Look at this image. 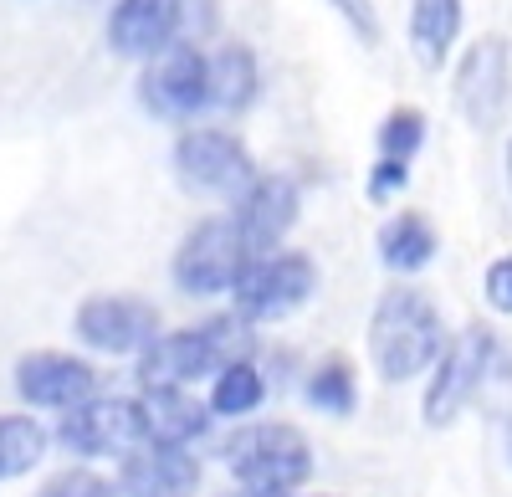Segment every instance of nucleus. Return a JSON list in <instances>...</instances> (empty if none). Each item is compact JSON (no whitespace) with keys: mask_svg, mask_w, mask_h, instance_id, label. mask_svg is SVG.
<instances>
[{"mask_svg":"<svg viewBox=\"0 0 512 497\" xmlns=\"http://www.w3.org/2000/svg\"><path fill=\"white\" fill-rule=\"evenodd\" d=\"M328 6H333L338 16H344V21L359 31L364 47H374V41H379V16H374V0H328Z\"/></svg>","mask_w":512,"mask_h":497,"instance_id":"nucleus-26","label":"nucleus"},{"mask_svg":"<svg viewBox=\"0 0 512 497\" xmlns=\"http://www.w3.org/2000/svg\"><path fill=\"white\" fill-rule=\"evenodd\" d=\"M262 395H267V380L251 369V359H236V364H226L216 375L210 410H216V416H246V410L262 405Z\"/></svg>","mask_w":512,"mask_h":497,"instance_id":"nucleus-21","label":"nucleus"},{"mask_svg":"<svg viewBox=\"0 0 512 497\" xmlns=\"http://www.w3.org/2000/svg\"><path fill=\"white\" fill-rule=\"evenodd\" d=\"M318 287V267L303 252H262L251 257V267L236 277V313H246L251 323H272L287 318L292 308H303Z\"/></svg>","mask_w":512,"mask_h":497,"instance_id":"nucleus-6","label":"nucleus"},{"mask_svg":"<svg viewBox=\"0 0 512 497\" xmlns=\"http://www.w3.org/2000/svg\"><path fill=\"white\" fill-rule=\"evenodd\" d=\"M118 487L128 497H195L200 462L180 441H139L118 451Z\"/></svg>","mask_w":512,"mask_h":497,"instance_id":"nucleus-10","label":"nucleus"},{"mask_svg":"<svg viewBox=\"0 0 512 497\" xmlns=\"http://www.w3.org/2000/svg\"><path fill=\"white\" fill-rule=\"evenodd\" d=\"M461 36V0H415L410 11V47L420 57V67H441Z\"/></svg>","mask_w":512,"mask_h":497,"instance_id":"nucleus-17","label":"nucleus"},{"mask_svg":"<svg viewBox=\"0 0 512 497\" xmlns=\"http://www.w3.org/2000/svg\"><path fill=\"white\" fill-rule=\"evenodd\" d=\"M292 221H297V185L287 175H256V185L236 195V226L246 231L256 252H272L292 231Z\"/></svg>","mask_w":512,"mask_h":497,"instance_id":"nucleus-15","label":"nucleus"},{"mask_svg":"<svg viewBox=\"0 0 512 497\" xmlns=\"http://www.w3.org/2000/svg\"><path fill=\"white\" fill-rule=\"evenodd\" d=\"M210 77H216V108H226V113H241V108H251V98H256V57H251V47H221L216 57H210Z\"/></svg>","mask_w":512,"mask_h":497,"instance_id":"nucleus-19","label":"nucleus"},{"mask_svg":"<svg viewBox=\"0 0 512 497\" xmlns=\"http://www.w3.org/2000/svg\"><path fill=\"white\" fill-rule=\"evenodd\" d=\"M487 303L497 313H512V257H502V262L487 267Z\"/></svg>","mask_w":512,"mask_h":497,"instance_id":"nucleus-27","label":"nucleus"},{"mask_svg":"<svg viewBox=\"0 0 512 497\" xmlns=\"http://www.w3.org/2000/svg\"><path fill=\"white\" fill-rule=\"evenodd\" d=\"M221 457L231 467V477L241 487H277V492H292L313 477V446L308 436L287 426V421H262V426H241Z\"/></svg>","mask_w":512,"mask_h":497,"instance_id":"nucleus-3","label":"nucleus"},{"mask_svg":"<svg viewBox=\"0 0 512 497\" xmlns=\"http://www.w3.org/2000/svg\"><path fill=\"white\" fill-rule=\"evenodd\" d=\"M175 175L195 195H246L256 185V164L236 134L190 129L175 144Z\"/></svg>","mask_w":512,"mask_h":497,"instance_id":"nucleus-7","label":"nucleus"},{"mask_svg":"<svg viewBox=\"0 0 512 497\" xmlns=\"http://www.w3.org/2000/svg\"><path fill=\"white\" fill-rule=\"evenodd\" d=\"M41 457H47V431L31 416H0V482L31 472Z\"/></svg>","mask_w":512,"mask_h":497,"instance_id":"nucleus-20","label":"nucleus"},{"mask_svg":"<svg viewBox=\"0 0 512 497\" xmlns=\"http://www.w3.org/2000/svg\"><path fill=\"white\" fill-rule=\"evenodd\" d=\"M492 369V334L487 328H466L456 344H446V354L436 359L431 390H425V426H451L461 416V405L472 400Z\"/></svg>","mask_w":512,"mask_h":497,"instance_id":"nucleus-9","label":"nucleus"},{"mask_svg":"<svg viewBox=\"0 0 512 497\" xmlns=\"http://www.w3.org/2000/svg\"><path fill=\"white\" fill-rule=\"evenodd\" d=\"M405 185H410V159H390V154H384L369 170V200H390Z\"/></svg>","mask_w":512,"mask_h":497,"instance_id":"nucleus-25","label":"nucleus"},{"mask_svg":"<svg viewBox=\"0 0 512 497\" xmlns=\"http://www.w3.org/2000/svg\"><path fill=\"white\" fill-rule=\"evenodd\" d=\"M139 103L154 118H195L216 103V77H210V57L190 41H175L159 57H149L144 77H139Z\"/></svg>","mask_w":512,"mask_h":497,"instance_id":"nucleus-5","label":"nucleus"},{"mask_svg":"<svg viewBox=\"0 0 512 497\" xmlns=\"http://www.w3.org/2000/svg\"><path fill=\"white\" fill-rule=\"evenodd\" d=\"M185 21V0H118L108 16V47L118 57H159L164 47H175Z\"/></svg>","mask_w":512,"mask_h":497,"instance_id":"nucleus-13","label":"nucleus"},{"mask_svg":"<svg viewBox=\"0 0 512 497\" xmlns=\"http://www.w3.org/2000/svg\"><path fill=\"white\" fill-rule=\"evenodd\" d=\"M420 144H425V118H420V108H395L390 118L379 123V154L410 159Z\"/></svg>","mask_w":512,"mask_h":497,"instance_id":"nucleus-23","label":"nucleus"},{"mask_svg":"<svg viewBox=\"0 0 512 497\" xmlns=\"http://www.w3.org/2000/svg\"><path fill=\"white\" fill-rule=\"evenodd\" d=\"M226 497H287V492H277V487H246V492H226Z\"/></svg>","mask_w":512,"mask_h":497,"instance_id":"nucleus-28","label":"nucleus"},{"mask_svg":"<svg viewBox=\"0 0 512 497\" xmlns=\"http://www.w3.org/2000/svg\"><path fill=\"white\" fill-rule=\"evenodd\" d=\"M57 441L77 457H113V451H128L149 441V426H144V405L139 400H82L72 410H62L57 421Z\"/></svg>","mask_w":512,"mask_h":497,"instance_id":"nucleus-8","label":"nucleus"},{"mask_svg":"<svg viewBox=\"0 0 512 497\" xmlns=\"http://www.w3.org/2000/svg\"><path fill=\"white\" fill-rule=\"evenodd\" d=\"M507 462H512V421H507Z\"/></svg>","mask_w":512,"mask_h":497,"instance_id":"nucleus-29","label":"nucleus"},{"mask_svg":"<svg viewBox=\"0 0 512 497\" xmlns=\"http://www.w3.org/2000/svg\"><path fill=\"white\" fill-rule=\"evenodd\" d=\"M118 492L123 487H113L98 472H57L47 487H41V497H118Z\"/></svg>","mask_w":512,"mask_h":497,"instance_id":"nucleus-24","label":"nucleus"},{"mask_svg":"<svg viewBox=\"0 0 512 497\" xmlns=\"http://www.w3.org/2000/svg\"><path fill=\"white\" fill-rule=\"evenodd\" d=\"M77 339L103 354H134L159 339V313L144 298H88L77 308Z\"/></svg>","mask_w":512,"mask_h":497,"instance_id":"nucleus-11","label":"nucleus"},{"mask_svg":"<svg viewBox=\"0 0 512 497\" xmlns=\"http://www.w3.org/2000/svg\"><path fill=\"white\" fill-rule=\"evenodd\" d=\"M436 231H431V221L425 216H415V211H405V216H395L390 226L379 231V262L384 267H395V272H420L425 262L436 257Z\"/></svg>","mask_w":512,"mask_h":497,"instance_id":"nucleus-18","label":"nucleus"},{"mask_svg":"<svg viewBox=\"0 0 512 497\" xmlns=\"http://www.w3.org/2000/svg\"><path fill=\"white\" fill-rule=\"evenodd\" d=\"M456 103L472 118V129H497L507 108V41L482 36L456 67Z\"/></svg>","mask_w":512,"mask_h":497,"instance_id":"nucleus-12","label":"nucleus"},{"mask_svg":"<svg viewBox=\"0 0 512 497\" xmlns=\"http://www.w3.org/2000/svg\"><path fill=\"white\" fill-rule=\"evenodd\" d=\"M256 354V334L246 313H216L180 334H159L149 349H139V385H195L205 375H221L226 364L251 359Z\"/></svg>","mask_w":512,"mask_h":497,"instance_id":"nucleus-1","label":"nucleus"},{"mask_svg":"<svg viewBox=\"0 0 512 497\" xmlns=\"http://www.w3.org/2000/svg\"><path fill=\"white\" fill-rule=\"evenodd\" d=\"M308 400L318 405V410H328V416H349V410L359 405V385H354V369H349V359H323L318 369H313V380H308Z\"/></svg>","mask_w":512,"mask_h":497,"instance_id":"nucleus-22","label":"nucleus"},{"mask_svg":"<svg viewBox=\"0 0 512 497\" xmlns=\"http://www.w3.org/2000/svg\"><path fill=\"white\" fill-rule=\"evenodd\" d=\"M507 175H512V149H507Z\"/></svg>","mask_w":512,"mask_h":497,"instance_id":"nucleus-30","label":"nucleus"},{"mask_svg":"<svg viewBox=\"0 0 512 497\" xmlns=\"http://www.w3.org/2000/svg\"><path fill=\"white\" fill-rule=\"evenodd\" d=\"M139 405H144L149 441H180V446L200 441L210 431V416H216L210 405H200L195 395H185V385H154V390H144Z\"/></svg>","mask_w":512,"mask_h":497,"instance_id":"nucleus-16","label":"nucleus"},{"mask_svg":"<svg viewBox=\"0 0 512 497\" xmlns=\"http://www.w3.org/2000/svg\"><path fill=\"white\" fill-rule=\"evenodd\" d=\"M369 354L390 385L436 369V359L446 354V328L431 298L415 293V287H390L369 318Z\"/></svg>","mask_w":512,"mask_h":497,"instance_id":"nucleus-2","label":"nucleus"},{"mask_svg":"<svg viewBox=\"0 0 512 497\" xmlns=\"http://www.w3.org/2000/svg\"><path fill=\"white\" fill-rule=\"evenodd\" d=\"M16 390H21L31 405L72 410V405H82V400H93L98 375H93V364L47 349V354H26V359L16 364Z\"/></svg>","mask_w":512,"mask_h":497,"instance_id":"nucleus-14","label":"nucleus"},{"mask_svg":"<svg viewBox=\"0 0 512 497\" xmlns=\"http://www.w3.org/2000/svg\"><path fill=\"white\" fill-rule=\"evenodd\" d=\"M251 257H262L236 226V216H210L200 221L175 252V282L180 293L210 298V293H231L236 277L251 267Z\"/></svg>","mask_w":512,"mask_h":497,"instance_id":"nucleus-4","label":"nucleus"}]
</instances>
